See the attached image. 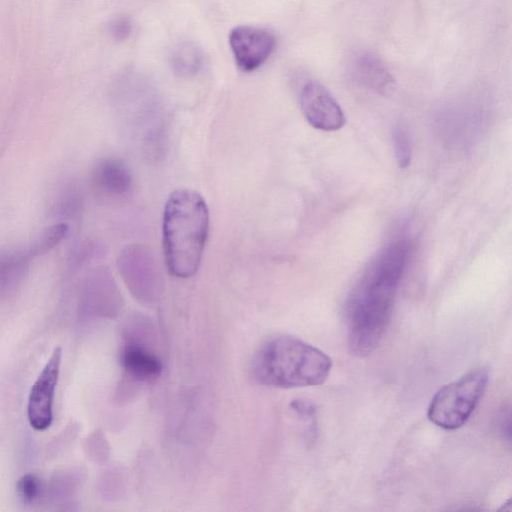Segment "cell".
Segmentation results:
<instances>
[{
    "mask_svg": "<svg viewBox=\"0 0 512 512\" xmlns=\"http://www.w3.org/2000/svg\"><path fill=\"white\" fill-rule=\"evenodd\" d=\"M410 241L388 243L371 261L346 301L349 350L358 357L373 352L390 323L409 255Z\"/></svg>",
    "mask_w": 512,
    "mask_h": 512,
    "instance_id": "obj_1",
    "label": "cell"
},
{
    "mask_svg": "<svg viewBox=\"0 0 512 512\" xmlns=\"http://www.w3.org/2000/svg\"><path fill=\"white\" fill-rule=\"evenodd\" d=\"M209 231L204 198L191 189H177L168 197L162 225L163 251L168 272L190 278L198 270Z\"/></svg>",
    "mask_w": 512,
    "mask_h": 512,
    "instance_id": "obj_2",
    "label": "cell"
},
{
    "mask_svg": "<svg viewBox=\"0 0 512 512\" xmlns=\"http://www.w3.org/2000/svg\"><path fill=\"white\" fill-rule=\"evenodd\" d=\"M332 359L317 347L291 335L267 339L251 362V376L260 385L275 388L318 386L329 377Z\"/></svg>",
    "mask_w": 512,
    "mask_h": 512,
    "instance_id": "obj_3",
    "label": "cell"
},
{
    "mask_svg": "<svg viewBox=\"0 0 512 512\" xmlns=\"http://www.w3.org/2000/svg\"><path fill=\"white\" fill-rule=\"evenodd\" d=\"M152 328L146 319L137 317L125 330L120 350L123 380L118 389L122 401L133 398L142 387L154 383L162 375L164 366L154 347L156 335Z\"/></svg>",
    "mask_w": 512,
    "mask_h": 512,
    "instance_id": "obj_4",
    "label": "cell"
},
{
    "mask_svg": "<svg viewBox=\"0 0 512 512\" xmlns=\"http://www.w3.org/2000/svg\"><path fill=\"white\" fill-rule=\"evenodd\" d=\"M489 379L490 369L480 366L442 386L429 403L428 419L445 430L459 429L476 409L487 389Z\"/></svg>",
    "mask_w": 512,
    "mask_h": 512,
    "instance_id": "obj_5",
    "label": "cell"
},
{
    "mask_svg": "<svg viewBox=\"0 0 512 512\" xmlns=\"http://www.w3.org/2000/svg\"><path fill=\"white\" fill-rule=\"evenodd\" d=\"M117 265L134 297L146 303L156 299L159 277L153 255L147 247L140 244L126 246L119 254Z\"/></svg>",
    "mask_w": 512,
    "mask_h": 512,
    "instance_id": "obj_6",
    "label": "cell"
},
{
    "mask_svg": "<svg viewBox=\"0 0 512 512\" xmlns=\"http://www.w3.org/2000/svg\"><path fill=\"white\" fill-rule=\"evenodd\" d=\"M228 41L234 61L243 72H252L261 67L276 46V38L271 31L251 25L233 28Z\"/></svg>",
    "mask_w": 512,
    "mask_h": 512,
    "instance_id": "obj_7",
    "label": "cell"
},
{
    "mask_svg": "<svg viewBox=\"0 0 512 512\" xmlns=\"http://www.w3.org/2000/svg\"><path fill=\"white\" fill-rule=\"evenodd\" d=\"M62 350L56 347L41 373L34 382L27 406V416L31 427L37 431L46 430L53 419V401L57 386Z\"/></svg>",
    "mask_w": 512,
    "mask_h": 512,
    "instance_id": "obj_8",
    "label": "cell"
},
{
    "mask_svg": "<svg viewBox=\"0 0 512 512\" xmlns=\"http://www.w3.org/2000/svg\"><path fill=\"white\" fill-rule=\"evenodd\" d=\"M300 107L307 122L315 129L333 132L346 122L344 112L333 95L320 83L309 81L300 92Z\"/></svg>",
    "mask_w": 512,
    "mask_h": 512,
    "instance_id": "obj_9",
    "label": "cell"
},
{
    "mask_svg": "<svg viewBox=\"0 0 512 512\" xmlns=\"http://www.w3.org/2000/svg\"><path fill=\"white\" fill-rule=\"evenodd\" d=\"M82 303L85 309L94 314L107 317L117 315L122 306V297L109 269L98 267L87 275Z\"/></svg>",
    "mask_w": 512,
    "mask_h": 512,
    "instance_id": "obj_10",
    "label": "cell"
},
{
    "mask_svg": "<svg viewBox=\"0 0 512 512\" xmlns=\"http://www.w3.org/2000/svg\"><path fill=\"white\" fill-rule=\"evenodd\" d=\"M353 70L357 80L375 93L386 96L395 90L394 77L375 54H360L354 62Z\"/></svg>",
    "mask_w": 512,
    "mask_h": 512,
    "instance_id": "obj_11",
    "label": "cell"
},
{
    "mask_svg": "<svg viewBox=\"0 0 512 512\" xmlns=\"http://www.w3.org/2000/svg\"><path fill=\"white\" fill-rule=\"evenodd\" d=\"M95 186L103 193L120 196L129 191L132 175L125 163L117 159H103L93 171Z\"/></svg>",
    "mask_w": 512,
    "mask_h": 512,
    "instance_id": "obj_12",
    "label": "cell"
},
{
    "mask_svg": "<svg viewBox=\"0 0 512 512\" xmlns=\"http://www.w3.org/2000/svg\"><path fill=\"white\" fill-rule=\"evenodd\" d=\"M31 256L27 249L0 251V295L14 291L27 275Z\"/></svg>",
    "mask_w": 512,
    "mask_h": 512,
    "instance_id": "obj_13",
    "label": "cell"
},
{
    "mask_svg": "<svg viewBox=\"0 0 512 512\" xmlns=\"http://www.w3.org/2000/svg\"><path fill=\"white\" fill-rule=\"evenodd\" d=\"M171 70L180 77H192L203 66L204 56L201 49L190 41L175 44L169 53Z\"/></svg>",
    "mask_w": 512,
    "mask_h": 512,
    "instance_id": "obj_14",
    "label": "cell"
},
{
    "mask_svg": "<svg viewBox=\"0 0 512 512\" xmlns=\"http://www.w3.org/2000/svg\"><path fill=\"white\" fill-rule=\"evenodd\" d=\"M68 229L69 227L65 222L55 223L46 227L27 248L29 255L36 257L49 252L64 239Z\"/></svg>",
    "mask_w": 512,
    "mask_h": 512,
    "instance_id": "obj_15",
    "label": "cell"
},
{
    "mask_svg": "<svg viewBox=\"0 0 512 512\" xmlns=\"http://www.w3.org/2000/svg\"><path fill=\"white\" fill-rule=\"evenodd\" d=\"M395 158L400 168H406L410 165L412 159V140L407 125L398 121L392 132Z\"/></svg>",
    "mask_w": 512,
    "mask_h": 512,
    "instance_id": "obj_16",
    "label": "cell"
},
{
    "mask_svg": "<svg viewBox=\"0 0 512 512\" xmlns=\"http://www.w3.org/2000/svg\"><path fill=\"white\" fill-rule=\"evenodd\" d=\"M16 490L17 495L23 503L31 504L40 497L42 483L35 474H25L17 481Z\"/></svg>",
    "mask_w": 512,
    "mask_h": 512,
    "instance_id": "obj_17",
    "label": "cell"
},
{
    "mask_svg": "<svg viewBox=\"0 0 512 512\" xmlns=\"http://www.w3.org/2000/svg\"><path fill=\"white\" fill-rule=\"evenodd\" d=\"M81 208L78 194L73 190L64 191L55 203L54 212L64 218H75Z\"/></svg>",
    "mask_w": 512,
    "mask_h": 512,
    "instance_id": "obj_18",
    "label": "cell"
},
{
    "mask_svg": "<svg viewBox=\"0 0 512 512\" xmlns=\"http://www.w3.org/2000/svg\"><path fill=\"white\" fill-rule=\"evenodd\" d=\"M291 408L307 422V434L309 440L314 439L317 430L316 422V408L314 405L306 400L297 399L291 402Z\"/></svg>",
    "mask_w": 512,
    "mask_h": 512,
    "instance_id": "obj_19",
    "label": "cell"
},
{
    "mask_svg": "<svg viewBox=\"0 0 512 512\" xmlns=\"http://www.w3.org/2000/svg\"><path fill=\"white\" fill-rule=\"evenodd\" d=\"M109 32L117 41L126 40L132 32V23L129 18L119 16L114 18L109 24Z\"/></svg>",
    "mask_w": 512,
    "mask_h": 512,
    "instance_id": "obj_20",
    "label": "cell"
},
{
    "mask_svg": "<svg viewBox=\"0 0 512 512\" xmlns=\"http://www.w3.org/2000/svg\"><path fill=\"white\" fill-rule=\"evenodd\" d=\"M93 247L89 242H84L74 247L67 258V265L74 269L83 264L91 256Z\"/></svg>",
    "mask_w": 512,
    "mask_h": 512,
    "instance_id": "obj_21",
    "label": "cell"
},
{
    "mask_svg": "<svg viewBox=\"0 0 512 512\" xmlns=\"http://www.w3.org/2000/svg\"><path fill=\"white\" fill-rule=\"evenodd\" d=\"M497 427H498L499 433L502 435V437L505 440L510 441V408L509 407H505L499 413Z\"/></svg>",
    "mask_w": 512,
    "mask_h": 512,
    "instance_id": "obj_22",
    "label": "cell"
}]
</instances>
